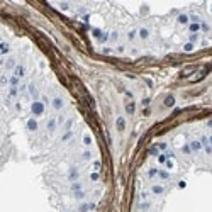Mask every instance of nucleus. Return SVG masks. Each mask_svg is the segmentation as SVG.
<instances>
[{
  "label": "nucleus",
  "mask_w": 212,
  "mask_h": 212,
  "mask_svg": "<svg viewBox=\"0 0 212 212\" xmlns=\"http://www.w3.org/2000/svg\"><path fill=\"white\" fill-rule=\"evenodd\" d=\"M117 126H119V129H122L124 127V119H119V121H117Z\"/></svg>",
  "instance_id": "f257e3e1"
}]
</instances>
